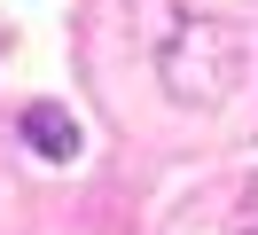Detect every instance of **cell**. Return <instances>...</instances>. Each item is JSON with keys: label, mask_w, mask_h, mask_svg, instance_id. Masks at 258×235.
<instances>
[{"label": "cell", "mask_w": 258, "mask_h": 235, "mask_svg": "<svg viewBox=\"0 0 258 235\" xmlns=\"http://www.w3.org/2000/svg\"><path fill=\"white\" fill-rule=\"evenodd\" d=\"M24 141H32L39 157H55V165L79 157V125H71L63 102H32V110H24Z\"/></svg>", "instance_id": "obj_1"}]
</instances>
